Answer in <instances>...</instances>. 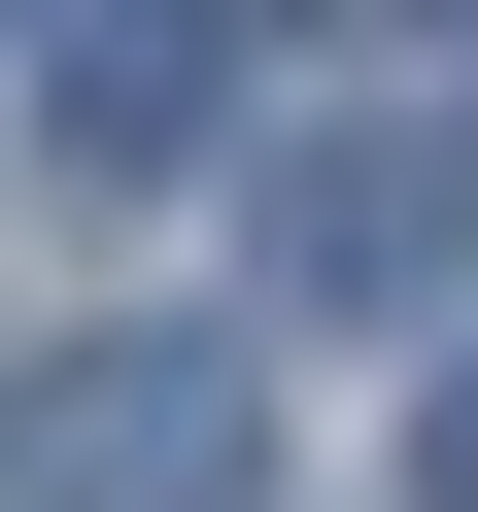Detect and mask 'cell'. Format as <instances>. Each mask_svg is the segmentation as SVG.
Returning a JSON list of instances; mask_svg holds the SVG:
<instances>
[{"label": "cell", "mask_w": 478, "mask_h": 512, "mask_svg": "<svg viewBox=\"0 0 478 512\" xmlns=\"http://www.w3.org/2000/svg\"><path fill=\"white\" fill-rule=\"evenodd\" d=\"M35 137H69V171H171V137H205V0H69Z\"/></svg>", "instance_id": "3957f363"}, {"label": "cell", "mask_w": 478, "mask_h": 512, "mask_svg": "<svg viewBox=\"0 0 478 512\" xmlns=\"http://www.w3.org/2000/svg\"><path fill=\"white\" fill-rule=\"evenodd\" d=\"M444 205H478V137H274V274H308V308H410Z\"/></svg>", "instance_id": "7a4b0ae2"}, {"label": "cell", "mask_w": 478, "mask_h": 512, "mask_svg": "<svg viewBox=\"0 0 478 512\" xmlns=\"http://www.w3.org/2000/svg\"><path fill=\"white\" fill-rule=\"evenodd\" d=\"M0 478H35V512H239V478H274V308H171V342H69L35 410H0Z\"/></svg>", "instance_id": "6da1fadb"}, {"label": "cell", "mask_w": 478, "mask_h": 512, "mask_svg": "<svg viewBox=\"0 0 478 512\" xmlns=\"http://www.w3.org/2000/svg\"><path fill=\"white\" fill-rule=\"evenodd\" d=\"M410 512H478V376H444V410H410Z\"/></svg>", "instance_id": "277c9868"}]
</instances>
